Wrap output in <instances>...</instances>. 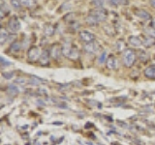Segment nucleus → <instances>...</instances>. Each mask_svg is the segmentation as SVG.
<instances>
[{"label":"nucleus","instance_id":"obj_23","mask_svg":"<svg viewBox=\"0 0 155 145\" xmlns=\"http://www.w3.org/2000/svg\"><path fill=\"white\" fill-rule=\"evenodd\" d=\"M10 3H11L12 7L15 10H19L21 7V4L19 2V0H10Z\"/></svg>","mask_w":155,"mask_h":145},{"label":"nucleus","instance_id":"obj_10","mask_svg":"<svg viewBox=\"0 0 155 145\" xmlns=\"http://www.w3.org/2000/svg\"><path fill=\"white\" fill-rule=\"evenodd\" d=\"M62 54V47H60L59 46L54 45L52 46L51 48V56L53 57L54 59H58Z\"/></svg>","mask_w":155,"mask_h":145},{"label":"nucleus","instance_id":"obj_19","mask_svg":"<svg viewBox=\"0 0 155 145\" xmlns=\"http://www.w3.org/2000/svg\"><path fill=\"white\" fill-rule=\"evenodd\" d=\"M21 46L18 42H14L11 45V47H10V51L11 52H18V51L21 50Z\"/></svg>","mask_w":155,"mask_h":145},{"label":"nucleus","instance_id":"obj_11","mask_svg":"<svg viewBox=\"0 0 155 145\" xmlns=\"http://www.w3.org/2000/svg\"><path fill=\"white\" fill-rule=\"evenodd\" d=\"M128 41H129V44L132 47H139L143 45V41H142V39L139 38L138 36H130L129 39H128Z\"/></svg>","mask_w":155,"mask_h":145},{"label":"nucleus","instance_id":"obj_7","mask_svg":"<svg viewBox=\"0 0 155 145\" xmlns=\"http://www.w3.org/2000/svg\"><path fill=\"white\" fill-rule=\"evenodd\" d=\"M50 58H51V52L48 50H44L40 58H39V63L42 66H47L50 63Z\"/></svg>","mask_w":155,"mask_h":145},{"label":"nucleus","instance_id":"obj_5","mask_svg":"<svg viewBox=\"0 0 155 145\" xmlns=\"http://www.w3.org/2000/svg\"><path fill=\"white\" fill-rule=\"evenodd\" d=\"M41 54H42L41 50H40V47H30L28 50V52H27L28 59L30 61H32V62L39 60V58H40Z\"/></svg>","mask_w":155,"mask_h":145},{"label":"nucleus","instance_id":"obj_27","mask_svg":"<svg viewBox=\"0 0 155 145\" xmlns=\"http://www.w3.org/2000/svg\"><path fill=\"white\" fill-rule=\"evenodd\" d=\"M147 34L150 37H152L155 40V28H153V29H147Z\"/></svg>","mask_w":155,"mask_h":145},{"label":"nucleus","instance_id":"obj_12","mask_svg":"<svg viewBox=\"0 0 155 145\" xmlns=\"http://www.w3.org/2000/svg\"><path fill=\"white\" fill-rule=\"evenodd\" d=\"M9 13H10V9L7 6V4L5 3L4 0H0V17H1V18L9 14Z\"/></svg>","mask_w":155,"mask_h":145},{"label":"nucleus","instance_id":"obj_32","mask_svg":"<svg viewBox=\"0 0 155 145\" xmlns=\"http://www.w3.org/2000/svg\"><path fill=\"white\" fill-rule=\"evenodd\" d=\"M151 26L155 28V18H153L151 19Z\"/></svg>","mask_w":155,"mask_h":145},{"label":"nucleus","instance_id":"obj_31","mask_svg":"<svg viewBox=\"0 0 155 145\" xmlns=\"http://www.w3.org/2000/svg\"><path fill=\"white\" fill-rule=\"evenodd\" d=\"M149 3L153 8H155V0H149Z\"/></svg>","mask_w":155,"mask_h":145},{"label":"nucleus","instance_id":"obj_18","mask_svg":"<svg viewBox=\"0 0 155 145\" xmlns=\"http://www.w3.org/2000/svg\"><path fill=\"white\" fill-rule=\"evenodd\" d=\"M44 32L47 36H51L53 33H54V27L51 24H47L45 26V29H44Z\"/></svg>","mask_w":155,"mask_h":145},{"label":"nucleus","instance_id":"obj_3","mask_svg":"<svg viewBox=\"0 0 155 145\" xmlns=\"http://www.w3.org/2000/svg\"><path fill=\"white\" fill-rule=\"evenodd\" d=\"M136 51L133 50L132 48H127V50H125L124 52H123V55H122V59H123V63L126 67H132L135 62H136Z\"/></svg>","mask_w":155,"mask_h":145},{"label":"nucleus","instance_id":"obj_14","mask_svg":"<svg viewBox=\"0 0 155 145\" xmlns=\"http://www.w3.org/2000/svg\"><path fill=\"white\" fill-rule=\"evenodd\" d=\"M144 76L150 79H155V65L149 66L148 68L144 70Z\"/></svg>","mask_w":155,"mask_h":145},{"label":"nucleus","instance_id":"obj_20","mask_svg":"<svg viewBox=\"0 0 155 145\" xmlns=\"http://www.w3.org/2000/svg\"><path fill=\"white\" fill-rule=\"evenodd\" d=\"M110 3L113 6H118V5H127L128 0H110Z\"/></svg>","mask_w":155,"mask_h":145},{"label":"nucleus","instance_id":"obj_13","mask_svg":"<svg viewBox=\"0 0 155 145\" xmlns=\"http://www.w3.org/2000/svg\"><path fill=\"white\" fill-rule=\"evenodd\" d=\"M107 66L110 70H115L117 68V61L114 55H110L108 60H107Z\"/></svg>","mask_w":155,"mask_h":145},{"label":"nucleus","instance_id":"obj_4","mask_svg":"<svg viewBox=\"0 0 155 145\" xmlns=\"http://www.w3.org/2000/svg\"><path fill=\"white\" fill-rule=\"evenodd\" d=\"M7 29L9 32H11L13 34L19 31V29H21V21H19L18 17L13 16L9 19L8 24H7Z\"/></svg>","mask_w":155,"mask_h":145},{"label":"nucleus","instance_id":"obj_6","mask_svg":"<svg viewBox=\"0 0 155 145\" xmlns=\"http://www.w3.org/2000/svg\"><path fill=\"white\" fill-rule=\"evenodd\" d=\"M80 39L84 43H90L95 40V35L87 30H81L80 32Z\"/></svg>","mask_w":155,"mask_h":145},{"label":"nucleus","instance_id":"obj_28","mask_svg":"<svg viewBox=\"0 0 155 145\" xmlns=\"http://www.w3.org/2000/svg\"><path fill=\"white\" fill-rule=\"evenodd\" d=\"M2 75H3V76L5 77V79H12V77H13L14 72H3Z\"/></svg>","mask_w":155,"mask_h":145},{"label":"nucleus","instance_id":"obj_8","mask_svg":"<svg viewBox=\"0 0 155 145\" xmlns=\"http://www.w3.org/2000/svg\"><path fill=\"white\" fill-rule=\"evenodd\" d=\"M99 50V46L98 44L93 42H90V43H87L86 45L84 46V50L88 53H95L97 50Z\"/></svg>","mask_w":155,"mask_h":145},{"label":"nucleus","instance_id":"obj_30","mask_svg":"<svg viewBox=\"0 0 155 145\" xmlns=\"http://www.w3.org/2000/svg\"><path fill=\"white\" fill-rule=\"evenodd\" d=\"M16 82L17 83H19V84H24L25 83V79H24L23 77H19V79H16Z\"/></svg>","mask_w":155,"mask_h":145},{"label":"nucleus","instance_id":"obj_15","mask_svg":"<svg viewBox=\"0 0 155 145\" xmlns=\"http://www.w3.org/2000/svg\"><path fill=\"white\" fill-rule=\"evenodd\" d=\"M9 38V33L6 29L1 28V31H0V44L1 45H4L5 42L8 40Z\"/></svg>","mask_w":155,"mask_h":145},{"label":"nucleus","instance_id":"obj_25","mask_svg":"<svg viewBox=\"0 0 155 145\" xmlns=\"http://www.w3.org/2000/svg\"><path fill=\"white\" fill-rule=\"evenodd\" d=\"M8 93L12 95H16L18 94V88L15 85H10L8 88Z\"/></svg>","mask_w":155,"mask_h":145},{"label":"nucleus","instance_id":"obj_16","mask_svg":"<svg viewBox=\"0 0 155 145\" xmlns=\"http://www.w3.org/2000/svg\"><path fill=\"white\" fill-rule=\"evenodd\" d=\"M21 6L27 7V8H33L36 6V1L35 0H19Z\"/></svg>","mask_w":155,"mask_h":145},{"label":"nucleus","instance_id":"obj_9","mask_svg":"<svg viewBox=\"0 0 155 145\" xmlns=\"http://www.w3.org/2000/svg\"><path fill=\"white\" fill-rule=\"evenodd\" d=\"M136 16L140 18L143 19V21H150V19H152L151 14H150L147 11H145V10H143V9L137 10V11H136Z\"/></svg>","mask_w":155,"mask_h":145},{"label":"nucleus","instance_id":"obj_21","mask_svg":"<svg viewBox=\"0 0 155 145\" xmlns=\"http://www.w3.org/2000/svg\"><path fill=\"white\" fill-rule=\"evenodd\" d=\"M107 60H108V55H107V52L104 51V52L101 53V55L98 58V64L103 65L105 62H107Z\"/></svg>","mask_w":155,"mask_h":145},{"label":"nucleus","instance_id":"obj_17","mask_svg":"<svg viewBox=\"0 0 155 145\" xmlns=\"http://www.w3.org/2000/svg\"><path fill=\"white\" fill-rule=\"evenodd\" d=\"M143 45L145 47H150L154 45V39L152 37H147L144 38L143 40Z\"/></svg>","mask_w":155,"mask_h":145},{"label":"nucleus","instance_id":"obj_22","mask_svg":"<svg viewBox=\"0 0 155 145\" xmlns=\"http://www.w3.org/2000/svg\"><path fill=\"white\" fill-rule=\"evenodd\" d=\"M139 57H140V59L142 60L143 62L147 61V60H148V58H149L148 53H147V52H145L144 50H140V53H139Z\"/></svg>","mask_w":155,"mask_h":145},{"label":"nucleus","instance_id":"obj_24","mask_svg":"<svg viewBox=\"0 0 155 145\" xmlns=\"http://www.w3.org/2000/svg\"><path fill=\"white\" fill-rule=\"evenodd\" d=\"M91 3L96 8H103L104 6V0H91Z\"/></svg>","mask_w":155,"mask_h":145},{"label":"nucleus","instance_id":"obj_2","mask_svg":"<svg viewBox=\"0 0 155 145\" xmlns=\"http://www.w3.org/2000/svg\"><path fill=\"white\" fill-rule=\"evenodd\" d=\"M62 54L71 60H77L80 57V51L71 44H64L62 47Z\"/></svg>","mask_w":155,"mask_h":145},{"label":"nucleus","instance_id":"obj_29","mask_svg":"<svg viewBox=\"0 0 155 145\" xmlns=\"http://www.w3.org/2000/svg\"><path fill=\"white\" fill-rule=\"evenodd\" d=\"M0 62H1L2 66H4V65H12V63H11V62H8V61H6V60L4 59L3 57L0 58Z\"/></svg>","mask_w":155,"mask_h":145},{"label":"nucleus","instance_id":"obj_26","mask_svg":"<svg viewBox=\"0 0 155 145\" xmlns=\"http://www.w3.org/2000/svg\"><path fill=\"white\" fill-rule=\"evenodd\" d=\"M40 82H41V79H39L36 76H32V79H30V84H33V85L40 84Z\"/></svg>","mask_w":155,"mask_h":145},{"label":"nucleus","instance_id":"obj_1","mask_svg":"<svg viewBox=\"0 0 155 145\" xmlns=\"http://www.w3.org/2000/svg\"><path fill=\"white\" fill-rule=\"evenodd\" d=\"M108 18V14L104 8H95L93 11H91L87 17V23L90 25H96L101 21H105Z\"/></svg>","mask_w":155,"mask_h":145}]
</instances>
